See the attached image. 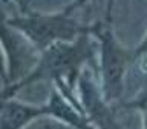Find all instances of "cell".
Masks as SVG:
<instances>
[{
    "instance_id": "cell-10",
    "label": "cell",
    "mask_w": 147,
    "mask_h": 129,
    "mask_svg": "<svg viewBox=\"0 0 147 129\" xmlns=\"http://www.w3.org/2000/svg\"><path fill=\"white\" fill-rule=\"evenodd\" d=\"M14 3L17 5L18 11H20V14H25V12H29V2L31 0H12Z\"/></svg>"
},
{
    "instance_id": "cell-3",
    "label": "cell",
    "mask_w": 147,
    "mask_h": 129,
    "mask_svg": "<svg viewBox=\"0 0 147 129\" xmlns=\"http://www.w3.org/2000/svg\"><path fill=\"white\" fill-rule=\"evenodd\" d=\"M90 35L98 45L100 88L104 98L117 105L124 91V78L129 64L133 63L130 49H126L113 31L112 11H106L103 22L90 25Z\"/></svg>"
},
{
    "instance_id": "cell-1",
    "label": "cell",
    "mask_w": 147,
    "mask_h": 129,
    "mask_svg": "<svg viewBox=\"0 0 147 129\" xmlns=\"http://www.w3.org/2000/svg\"><path fill=\"white\" fill-rule=\"evenodd\" d=\"M90 31L81 34L74 41H60L40 52L38 62L32 71L12 85H3L0 98L16 97L18 91L38 81H51L72 103L81 109L78 97L74 95L80 74L89 63H95V48ZM83 111V109H81Z\"/></svg>"
},
{
    "instance_id": "cell-11",
    "label": "cell",
    "mask_w": 147,
    "mask_h": 129,
    "mask_svg": "<svg viewBox=\"0 0 147 129\" xmlns=\"http://www.w3.org/2000/svg\"><path fill=\"white\" fill-rule=\"evenodd\" d=\"M0 16H5V14H3V11H2V9H0Z\"/></svg>"
},
{
    "instance_id": "cell-8",
    "label": "cell",
    "mask_w": 147,
    "mask_h": 129,
    "mask_svg": "<svg viewBox=\"0 0 147 129\" xmlns=\"http://www.w3.org/2000/svg\"><path fill=\"white\" fill-rule=\"evenodd\" d=\"M118 109H127V111H140L142 117L147 120V88L142 92H140L135 98L126 101V103L117 105Z\"/></svg>"
},
{
    "instance_id": "cell-2",
    "label": "cell",
    "mask_w": 147,
    "mask_h": 129,
    "mask_svg": "<svg viewBox=\"0 0 147 129\" xmlns=\"http://www.w3.org/2000/svg\"><path fill=\"white\" fill-rule=\"evenodd\" d=\"M86 2L87 0H74L57 12L48 14L29 11L8 18L41 52L60 41H74L81 34L90 31V25H84L74 17V12L78 11Z\"/></svg>"
},
{
    "instance_id": "cell-9",
    "label": "cell",
    "mask_w": 147,
    "mask_h": 129,
    "mask_svg": "<svg viewBox=\"0 0 147 129\" xmlns=\"http://www.w3.org/2000/svg\"><path fill=\"white\" fill-rule=\"evenodd\" d=\"M130 52H132V60L133 62H136V60H140L141 57L147 55V34L144 35V39H142L135 48L130 49Z\"/></svg>"
},
{
    "instance_id": "cell-5",
    "label": "cell",
    "mask_w": 147,
    "mask_h": 129,
    "mask_svg": "<svg viewBox=\"0 0 147 129\" xmlns=\"http://www.w3.org/2000/svg\"><path fill=\"white\" fill-rule=\"evenodd\" d=\"M77 91H78V100H80L81 109L86 114L92 123V128H118L119 123L115 117L117 105L109 103L104 98L101 88H98L95 81V77L90 74V71L84 69L77 81Z\"/></svg>"
},
{
    "instance_id": "cell-7",
    "label": "cell",
    "mask_w": 147,
    "mask_h": 129,
    "mask_svg": "<svg viewBox=\"0 0 147 129\" xmlns=\"http://www.w3.org/2000/svg\"><path fill=\"white\" fill-rule=\"evenodd\" d=\"M45 106L46 117H51L54 120H58L60 123L66 124L71 128H92V123L86 114L78 108L75 103H72L66 95L63 94L58 88H52L49 94V98Z\"/></svg>"
},
{
    "instance_id": "cell-12",
    "label": "cell",
    "mask_w": 147,
    "mask_h": 129,
    "mask_svg": "<svg viewBox=\"0 0 147 129\" xmlns=\"http://www.w3.org/2000/svg\"><path fill=\"white\" fill-rule=\"evenodd\" d=\"M109 2H113V0H109Z\"/></svg>"
},
{
    "instance_id": "cell-6",
    "label": "cell",
    "mask_w": 147,
    "mask_h": 129,
    "mask_svg": "<svg viewBox=\"0 0 147 129\" xmlns=\"http://www.w3.org/2000/svg\"><path fill=\"white\" fill-rule=\"evenodd\" d=\"M46 117L43 105H32L16 97L0 98V129H20Z\"/></svg>"
},
{
    "instance_id": "cell-4",
    "label": "cell",
    "mask_w": 147,
    "mask_h": 129,
    "mask_svg": "<svg viewBox=\"0 0 147 129\" xmlns=\"http://www.w3.org/2000/svg\"><path fill=\"white\" fill-rule=\"evenodd\" d=\"M0 46L5 55L3 85H12L22 80L38 62L40 51L6 16H0Z\"/></svg>"
}]
</instances>
